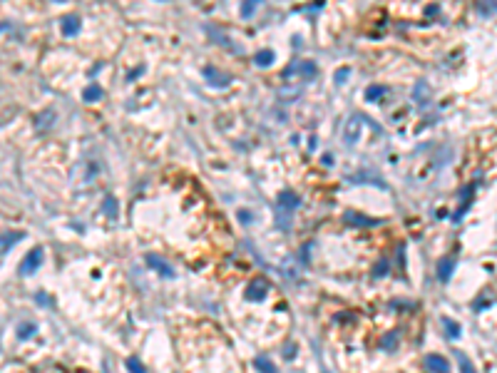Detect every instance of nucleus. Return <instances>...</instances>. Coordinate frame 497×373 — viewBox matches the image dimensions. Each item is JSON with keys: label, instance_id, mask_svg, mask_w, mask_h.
<instances>
[{"label": "nucleus", "instance_id": "nucleus-15", "mask_svg": "<svg viewBox=\"0 0 497 373\" xmlns=\"http://www.w3.org/2000/svg\"><path fill=\"white\" fill-rule=\"evenodd\" d=\"M383 92H385V87H373V90L365 92V100H371V102H373V100H378Z\"/></svg>", "mask_w": 497, "mask_h": 373}, {"label": "nucleus", "instance_id": "nucleus-8", "mask_svg": "<svg viewBox=\"0 0 497 373\" xmlns=\"http://www.w3.org/2000/svg\"><path fill=\"white\" fill-rule=\"evenodd\" d=\"M278 202H281V209H296L298 196H296L293 192H284V194L278 196Z\"/></svg>", "mask_w": 497, "mask_h": 373}, {"label": "nucleus", "instance_id": "nucleus-20", "mask_svg": "<svg viewBox=\"0 0 497 373\" xmlns=\"http://www.w3.org/2000/svg\"><path fill=\"white\" fill-rule=\"evenodd\" d=\"M348 75H351V70H348V68H343V70H338V72H336V85H343V80L348 77Z\"/></svg>", "mask_w": 497, "mask_h": 373}, {"label": "nucleus", "instance_id": "nucleus-5", "mask_svg": "<svg viewBox=\"0 0 497 373\" xmlns=\"http://www.w3.org/2000/svg\"><path fill=\"white\" fill-rule=\"evenodd\" d=\"M425 366L433 371V373H447V371H450L447 361H445L443 356H438V354H430V356L425 358Z\"/></svg>", "mask_w": 497, "mask_h": 373}, {"label": "nucleus", "instance_id": "nucleus-6", "mask_svg": "<svg viewBox=\"0 0 497 373\" xmlns=\"http://www.w3.org/2000/svg\"><path fill=\"white\" fill-rule=\"evenodd\" d=\"M358 122H360V117H353L348 124H345V132H343V142L345 144H356L358 142V132H360Z\"/></svg>", "mask_w": 497, "mask_h": 373}, {"label": "nucleus", "instance_id": "nucleus-2", "mask_svg": "<svg viewBox=\"0 0 497 373\" xmlns=\"http://www.w3.org/2000/svg\"><path fill=\"white\" fill-rule=\"evenodd\" d=\"M42 264V249L40 247H35L25 259H23V266H20V274H33L37 266Z\"/></svg>", "mask_w": 497, "mask_h": 373}, {"label": "nucleus", "instance_id": "nucleus-1", "mask_svg": "<svg viewBox=\"0 0 497 373\" xmlns=\"http://www.w3.org/2000/svg\"><path fill=\"white\" fill-rule=\"evenodd\" d=\"M189 334L197 338L202 351L197 354L194 348H189L184 343L179 346L182 358L187 363V373H239L231 348L226 346V341L222 338V334L217 328L202 326V328H191Z\"/></svg>", "mask_w": 497, "mask_h": 373}, {"label": "nucleus", "instance_id": "nucleus-19", "mask_svg": "<svg viewBox=\"0 0 497 373\" xmlns=\"http://www.w3.org/2000/svg\"><path fill=\"white\" fill-rule=\"evenodd\" d=\"M445 326H447V331H450V336H452V338H458V336H460V328H458V323H455V321H447V319H445Z\"/></svg>", "mask_w": 497, "mask_h": 373}, {"label": "nucleus", "instance_id": "nucleus-10", "mask_svg": "<svg viewBox=\"0 0 497 373\" xmlns=\"http://www.w3.org/2000/svg\"><path fill=\"white\" fill-rule=\"evenodd\" d=\"M264 0H244V8H241V18H251L256 5H261Z\"/></svg>", "mask_w": 497, "mask_h": 373}, {"label": "nucleus", "instance_id": "nucleus-11", "mask_svg": "<svg viewBox=\"0 0 497 373\" xmlns=\"http://www.w3.org/2000/svg\"><path fill=\"white\" fill-rule=\"evenodd\" d=\"M450 274H452V259H445V261H440V271H438L440 281H447V279H450Z\"/></svg>", "mask_w": 497, "mask_h": 373}, {"label": "nucleus", "instance_id": "nucleus-16", "mask_svg": "<svg viewBox=\"0 0 497 373\" xmlns=\"http://www.w3.org/2000/svg\"><path fill=\"white\" fill-rule=\"evenodd\" d=\"M30 334H35V326H33V323H25L23 328H17V336H20V338H28Z\"/></svg>", "mask_w": 497, "mask_h": 373}, {"label": "nucleus", "instance_id": "nucleus-3", "mask_svg": "<svg viewBox=\"0 0 497 373\" xmlns=\"http://www.w3.org/2000/svg\"><path fill=\"white\" fill-rule=\"evenodd\" d=\"M204 77L211 82V87H219V90H222V87H226V85L231 82V77H229V75H224V72H219L217 68H206V70H204Z\"/></svg>", "mask_w": 497, "mask_h": 373}, {"label": "nucleus", "instance_id": "nucleus-21", "mask_svg": "<svg viewBox=\"0 0 497 373\" xmlns=\"http://www.w3.org/2000/svg\"><path fill=\"white\" fill-rule=\"evenodd\" d=\"M482 3H485L487 8H492V10H497V0H482Z\"/></svg>", "mask_w": 497, "mask_h": 373}, {"label": "nucleus", "instance_id": "nucleus-13", "mask_svg": "<svg viewBox=\"0 0 497 373\" xmlns=\"http://www.w3.org/2000/svg\"><path fill=\"white\" fill-rule=\"evenodd\" d=\"M455 356H458V361H460V373H475V368H472V363L465 358V354L463 351H455Z\"/></svg>", "mask_w": 497, "mask_h": 373}, {"label": "nucleus", "instance_id": "nucleus-7", "mask_svg": "<svg viewBox=\"0 0 497 373\" xmlns=\"http://www.w3.org/2000/svg\"><path fill=\"white\" fill-rule=\"evenodd\" d=\"M80 30V18L77 15H68L62 20V35H75Z\"/></svg>", "mask_w": 497, "mask_h": 373}, {"label": "nucleus", "instance_id": "nucleus-12", "mask_svg": "<svg viewBox=\"0 0 497 373\" xmlns=\"http://www.w3.org/2000/svg\"><path fill=\"white\" fill-rule=\"evenodd\" d=\"M82 97H85V100H87V102H97V100L102 97V90H100V87H97V85H90V87H87V90H85V95H82Z\"/></svg>", "mask_w": 497, "mask_h": 373}, {"label": "nucleus", "instance_id": "nucleus-17", "mask_svg": "<svg viewBox=\"0 0 497 373\" xmlns=\"http://www.w3.org/2000/svg\"><path fill=\"white\" fill-rule=\"evenodd\" d=\"M127 368L132 371V373H144V368H142V363H139L137 358H129V361H127Z\"/></svg>", "mask_w": 497, "mask_h": 373}, {"label": "nucleus", "instance_id": "nucleus-9", "mask_svg": "<svg viewBox=\"0 0 497 373\" xmlns=\"http://www.w3.org/2000/svg\"><path fill=\"white\" fill-rule=\"evenodd\" d=\"M254 62L258 65V68H269V65L274 62V53H271V50H261V53H256V55H254Z\"/></svg>", "mask_w": 497, "mask_h": 373}, {"label": "nucleus", "instance_id": "nucleus-4", "mask_svg": "<svg viewBox=\"0 0 497 373\" xmlns=\"http://www.w3.org/2000/svg\"><path fill=\"white\" fill-rule=\"evenodd\" d=\"M20 239H23V231H0V254H5Z\"/></svg>", "mask_w": 497, "mask_h": 373}, {"label": "nucleus", "instance_id": "nucleus-14", "mask_svg": "<svg viewBox=\"0 0 497 373\" xmlns=\"http://www.w3.org/2000/svg\"><path fill=\"white\" fill-rule=\"evenodd\" d=\"M147 264H152V266H154L157 271H162V274H171V271L167 269V264H164V261H159L157 256H147Z\"/></svg>", "mask_w": 497, "mask_h": 373}, {"label": "nucleus", "instance_id": "nucleus-18", "mask_svg": "<svg viewBox=\"0 0 497 373\" xmlns=\"http://www.w3.org/2000/svg\"><path fill=\"white\" fill-rule=\"evenodd\" d=\"M256 366L261 368L264 373H276V371H274V366H271V363H269L266 358H256Z\"/></svg>", "mask_w": 497, "mask_h": 373}]
</instances>
